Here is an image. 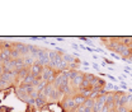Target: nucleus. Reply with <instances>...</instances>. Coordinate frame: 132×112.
Masks as SVG:
<instances>
[{"label": "nucleus", "mask_w": 132, "mask_h": 112, "mask_svg": "<svg viewBox=\"0 0 132 112\" xmlns=\"http://www.w3.org/2000/svg\"><path fill=\"white\" fill-rule=\"evenodd\" d=\"M131 68L130 66H127V65H124V68H123V71H124V73L126 74H127V75H131Z\"/></svg>", "instance_id": "23"}, {"label": "nucleus", "mask_w": 132, "mask_h": 112, "mask_svg": "<svg viewBox=\"0 0 132 112\" xmlns=\"http://www.w3.org/2000/svg\"><path fill=\"white\" fill-rule=\"evenodd\" d=\"M43 69H45V68L42 66V65H39V64H34V65H32V66H31V74H32L33 76H41L42 75V73H43Z\"/></svg>", "instance_id": "2"}, {"label": "nucleus", "mask_w": 132, "mask_h": 112, "mask_svg": "<svg viewBox=\"0 0 132 112\" xmlns=\"http://www.w3.org/2000/svg\"><path fill=\"white\" fill-rule=\"evenodd\" d=\"M128 93H130V94H132V88H128Z\"/></svg>", "instance_id": "33"}, {"label": "nucleus", "mask_w": 132, "mask_h": 112, "mask_svg": "<svg viewBox=\"0 0 132 112\" xmlns=\"http://www.w3.org/2000/svg\"><path fill=\"white\" fill-rule=\"evenodd\" d=\"M34 79H36V76H33L32 74H28V75L23 79V83H26V84H32L34 82Z\"/></svg>", "instance_id": "14"}, {"label": "nucleus", "mask_w": 132, "mask_h": 112, "mask_svg": "<svg viewBox=\"0 0 132 112\" xmlns=\"http://www.w3.org/2000/svg\"><path fill=\"white\" fill-rule=\"evenodd\" d=\"M79 40H81V41H84V42H85L88 46H89V47H94V46H95V45H94V42H93L92 40L89 38V37H79Z\"/></svg>", "instance_id": "15"}, {"label": "nucleus", "mask_w": 132, "mask_h": 112, "mask_svg": "<svg viewBox=\"0 0 132 112\" xmlns=\"http://www.w3.org/2000/svg\"><path fill=\"white\" fill-rule=\"evenodd\" d=\"M18 89H22V91H26V92L28 93V94H31V93H32V92H33L36 88H34V87L32 85V84H26V83H23V82H22V83L19 84V85H18Z\"/></svg>", "instance_id": "6"}, {"label": "nucleus", "mask_w": 132, "mask_h": 112, "mask_svg": "<svg viewBox=\"0 0 132 112\" xmlns=\"http://www.w3.org/2000/svg\"><path fill=\"white\" fill-rule=\"evenodd\" d=\"M93 59H94V60H99V56L95 55V54H93Z\"/></svg>", "instance_id": "31"}, {"label": "nucleus", "mask_w": 132, "mask_h": 112, "mask_svg": "<svg viewBox=\"0 0 132 112\" xmlns=\"http://www.w3.org/2000/svg\"><path fill=\"white\" fill-rule=\"evenodd\" d=\"M92 68H93V69H95L97 71H99V69H100V66H99L97 63H93V64H92Z\"/></svg>", "instance_id": "25"}, {"label": "nucleus", "mask_w": 132, "mask_h": 112, "mask_svg": "<svg viewBox=\"0 0 132 112\" xmlns=\"http://www.w3.org/2000/svg\"><path fill=\"white\" fill-rule=\"evenodd\" d=\"M17 88H18V87H15V85H13V87H9V88H7L4 92H3V99L5 101V99H7V98H8L10 94H13V93H14V89H17Z\"/></svg>", "instance_id": "7"}, {"label": "nucleus", "mask_w": 132, "mask_h": 112, "mask_svg": "<svg viewBox=\"0 0 132 112\" xmlns=\"http://www.w3.org/2000/svg\"><path fill=\"white\" fill-rule=\"evenodd\" d=\"M66 112H76V111H66Z\"/></svg>", "instance_id": "36"}, {"label": "nucleus", "mask_w": 132, "mask_h": 112, "mask_svg": "<svg viewBox=\"0 0 132 112\" xmlns=\"http://www.w3.org/2000/svg\"><path fill=\"white\" fill-rule=\"evenodd\" d=\"M38 110H37V107L34 104H26V110H24L23 112H37Z\"/></svg>", "instance_id": "16"}, {"label": "nucleus", "mask_w": 132, "mask_h": 112, "mask_svg": "<svg viewBox=\"0 0 132 112\" xmlns=\"http://www.w3.org/2000/svg\"><path fill=\"white\" fill-rule=\"evenodd\" d=\"M122 61H123V63H126V64H132V61L130 60V59H122Z\"/></svg>", "instance_id": "29"}, {"label": "nucleus", "mask_w": 132, "mask_h": 112, "mask_svg": "<svg viewBox=\"0 0 132 112\" xmlns=\"http://www.w3.org/2000/svg\"><path fill=\"white\" fill-rule=\"evenodd\" d=\"M52 89H53V85H52V84H50V83H47V85L45 87V89L42 91V93L46 96L47 98H50V96H51V92H52Z\"/></svg>", "instance_id": "12"}, {"label": "nucleus", "mask_w": 132, "mask_h": 112, "mask_svg": "<svg viewBox=\"0 0 132 112\" xmlns=\"http://www.w3.org/2000/svg\"><path fill=\"white\" fill-rule=\"evenodd\" d=\"M103 61H104L105 64H108V65H114V64H116L114 61H113V60H111V59H108L107 56H104V57H103Z\"/></svg>", "instance_id": "21"}, {"label": "nucleus", "mask_w": 132, "mask_h": 112, "mask_svg": "<svg viewBox=\"0 0 132 112\" xmlns=\"http://www.w3.org/2000/svg\"><path fill=\"white\" fill-rule=\"evenodd\" d=\"M46 85H47V83L45 82V80H42V82H41V83L38 84V85H37V87H36V91L41 93V92H42V91H43V89H45V87H46Z\"/></svg>", "instance_id": "18"}, {"label": "nucleus", "mask_w": 132, "mask_h": 112, "mask_svg": "<svg viewBox=\"0 0 132 112\" xmlns=\"http://www.w3.org/2000/svg\"><path fill=\"white\" fill-rule=\"evenodd\" d=\"M42 79L45 80L46 83L53 84V82L56 80L55 69H52V68H50V66H45V69H43V73H42Z\"/></svg>", "instance_id": "1"}, {"label": "nucleus", "mask_w": 132, "mask_h": 112, "mask_svg": "<svg viewBox=\"0 0 132 112\" xmlns=\"http://www.w3.org/2000/svg\"><path fill=\"white\" fill-rule=\"evenodd\" d=\"M56 41H58V42H62V41H65L62 37H56Z\"/></svg>", "instance_id": "30"}, {"label": "nucleus", "mask_w": 132, "mask_h": 112, "mask_svg": "<svg viewBox=\"0 0 132 112\" xmlns=\"http://www.w3.org/2000/svg\"><path fill=\"white\" fill-rule=\"evenodd\" d=\"M105 78H108V79H111L112 80V82H117V78H116V76H113L112 75V74H109V73H105Z\"/></svg>", "instance_id": "22"}, {"label": "nucleus", "mask_w": 132, "mask_h": 112, "mask_svg": "<svg viewBox=\"0 0 132 112\" xmlns=\"http://www.w3.org/2000/svg\"><path fill=\"white\" fill-rule=\"evenodd\" d=\"M127 101H128V106H131L132 104V94H130V93L127 94Z\"/></svg>", "instance_id": "26"}, {"label": "nucleus", "mask_w": 132, "mask_h": 112, "mask_svg": "<svg viewBox=\"0 0 132 112\" xmlns=\"http://www.w3.org/2000/svg\"><path fill=\"white\" fill-rule=\"evenodd\" d=\"M84 107H85V108H90V110H93V107H94V101H93V99H90V98H86L85 103H84Z\"/></svg>", "instance_id": "17"}, {"label": "nucleus", "mask_w": 132, "mask_h": 112, "mask_svg": "<svg viewBox=\"0 0 132 112\" xmlns=\"http://www.w3.org/2000/svg\"><path fill=\"white\" fill-rule=\"evenodd\" d=\"M3 74H4V65L0 63V76H1Z\"/></svg>", "instance_id": "28"}, {"label": "nucleus", "mask_w": 132, "mask_h": 112, "mask_svg": "<svg viewBox=\"0 0 132 112\" xmlns=\"http://www.w3.org/2000/svg\"><path fill=\"white\" fill-rule=\"evenodd\" d=\"M111 112H117V111H116V108H114V110H111Z\"/></svg>", "instance_id": "35"}, {"label": "nucleus", "mask_w": 132, "mask_h": 112, "mask_svg": "<svg viewBox=\"0 0 132 112\" xmlns=\"http://www.w3.org/2000/svg\"><path fill=\"white\" fill-rule=\"evenodd\" d=\"M14 63H15V69L17 70H20V69H23V68L26 66V64H24V57L17 59V60H14Z\"/></svg>", "instance_id": "9"}, {"label": "nucleus", "mask_w": 132, "mask_h": 112, "mask_svg": "<svg viewBox=\"0 0 132 112\" xmlns=\"http://www.w3.org/2000/svg\"><path fill=\"white\" fill-rule=\"evenodd\" d=\"M75 59H76V57H75V56H74L73 54H65L64 56H62V60L66 61V63H67L69 65L73 64L74 61H75Z\"/></svg>", "instance_id": "10"}, {"label": "nucleus", "mask_w": 132, "mask_h": 112, "mask_svg": "<svg viewBox=\"0 0 132 112\" xmlns=\"http://www.w3.org/2000/svg\"><path fill=\"white\" fill-rule=\"evenodd\" d=\"M73 97H74V101H75L76 107H78V106H83L84 103H85V101H86V98L83 97V96L79 93V91H78V93H76V94H74Z\"/></svg>", "instance_id": "5"}, {"label": "nucleus", "mask_w": 132, "mask_h": 112, "mask_svg": "<svg viewBox=\"0 0 132 112\" xmlns=\"http://www.w3.org/2000/svg\"><path fill=\"white\" fill-rule=\"evenodd\" d=\"M19 57H23V56H22V54L18 51L17 48L13 47L10 50V59H12V60H17V59H19Z\"/></svg>", "instance_id": "11"}, {"label": "nucleus", "mask_w": 132, "mask_h": 112, "mask_svg": "<svg viewBox=\"0 0 132 112\" xmlns=\"http://www.w3.org/2000/svg\"><path fill=\"white\" fill-rule=\"evenodd\" d=\"M1 103H3V98H0V106H1Z\"/></svg>", "instance_id": "34"}, {"label": "nucleus", "mask_w": 132, "mask_h": 112, "mask_svg": "<svg viewBox=\"0 0 132 112\" xmlns=\"http://www.w3.org/2000/svg\"><path fill=\"white\" fill-rule=\"evenodd\" d=\"M71 47H73L74 50H76V51L80 48V47H79V45H78V43H75V42H71Z\"/></svg>", "instance_id": "27"}, {"label": "nucleus", "mask_w": 132, "mask_h": 112, "mask_svg": "<svg viewBox=\"0 0 132 112\" xmlns=\"http://www.w3.org/2000/svg\"><path fill=\"white\" fill-rule=\"evenodd\" d=\"M130 50H131V52H130V57H128V59L132 61V48H130Z\"/></svg>", "instance_id": "32"}, {"label": "nucleus", "mask_w": 132, "mask_h": 112, "mask_svg": "<svg viewBox=\"0 0 132 112\" xmlns=\"http://www.w3.org/2000/svg\"><path fill=\"white\" fill-rule=\"evenodd\" d=\"M111 56H112L113 59H117V60H119V59H122L121 56H119L118 54H116V52H111Z\"/></svg>", "instance_id": "24"}, {"label": "nucleus", "mask_w": 132, "mask_h": 112, "mask_svg": "<svg viewBox=\"0 0 132 112\" xmlns=\"http://www.w3.org/2000/svg\"><path fill=\"white\" fill-rule=\"evenodd\" d=\"M114 87H116V84H113V83H107L105 89H107L108 92H114Z\"/></svg>", "instance_id": "19"}, {"label": "nucleus", "mask_w": 132, "mask_h": 112, "mask_svg": "<svg viewBox=\"0 0 132 112\" xmlns=\"http://www.w3.org/2000/svg\"><path fill=\"white\" fill-rule=\"evenodd\" d=\"M116 111L117 112H130V108H128V106H122V107L116 108Z\"/></svg>", "instance_id": "20"}, {"label": "nucleus", "mask_w": 132, "mask_h": 112, "mask_svg": "<svg viewBox=\"0 0 132 112\" xmlns=\"http://www.w3.org/2000/svg\"><path fill=\"white\" fill-rule=\"evenodd\" d=\"M47 102H48V98L46 97L45 94H43L42 92L39 93V96H38V98L36 99V107H37V110H39L41 107H43Z\"/></svg>", "instance_id": "3"}, {"label": "nucleus", "mask_w": 132, "mask_h": 112, "mask_svg": "<svg viewBox=\"0 0 132 112\" xmlns=\"http://www.w3.org/2000/svg\"><path fill=\"white\" fill-rule=\"evenodd\" d=\"M79 93L83 97H85V98H89L90 96H92V93H93V88L90 87V88H84V89H79Z\"/></svg>", "instance_id": "8"}, {"label": "nucleus", "mask_w": 132, "mask_h": 112, "mask_svg": "<svg viewBox=\"0 0 132 112\" xmlns=\"http://www.w3.org/2000/svg\"><path fill=\"white\" fill-rule=\"evenodd\" d=\"M24 64H26V66H29V68H31L32 65L36 64V60H34V59H33L31 55H28V56H26V57H24Z\"/></svg>", "instance_id": "13"}, {"label": "nucleus", "mask_w": 132, "mask_h": 112, "mask_svg": "<svg viewBox=\"0 0 132 112\" xmlns=\"http://www.w3.org/2000/svg\"><path fill=\"white\" fill-rule=\"evenodd\" d=\"M28 74H31V68L29 66H24L23 69L18 70V79H19L20 82H23V79L28 75Z\"/></svg>", "instance_id": "4"}]
</instances>
